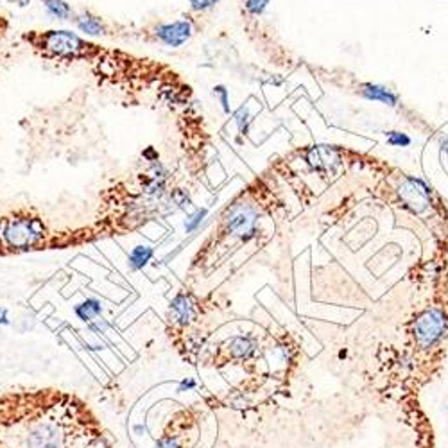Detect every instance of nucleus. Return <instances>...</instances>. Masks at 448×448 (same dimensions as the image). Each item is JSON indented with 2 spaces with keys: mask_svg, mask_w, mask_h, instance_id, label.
<instances>
[{
  "mask_svg": "<svg viewBox=\"0 0 448 448\" xmlns=\"http://www.w3.org/2000/svg\"><path fill=\"white\" fill-rule=\"evenodd\" d=\"M104 427L88 402L56 387L0 391V448H92Z\"/></svg>",
  "mask_w": 448,
  "mask_h": 448,
  "instance_id": "f257e3e1",
  "label": "nucleus"
},
{
  "mask_svg": "<svg viewBox=\"0 0 448 448\" xmlns=\"http://www.w3.org/2000/svg\"><path fill=\"white\" fill-rule=\"evenodd\" d=\"M27 41L34 45V49L41 51L45 58L65 59V61H76V59H86L96 52V45L88 44L72 31H45V33L26 34Z\"/></svg>",
  "mask_w": 448,
  "mask_h": 448,
  "instance_id": "f03ea898",
  "label": "nucleus"
},
{
  "mask_svg": "<svg viewBox=\"0 0 448 448\" xmlns=\"http://www.w3.org/2000/svg\"><path fill=\"white\" fill-rule=\"evenodd\" d=\"M47 237L44 220L31 215H16L6 219L0 230V239L6 253H26L38 250Z\"/></svg>",
  "mask_w": 448,
  "mask_h": 448,
  "instance_id": "7ed1b4c3",
  "label": "nucleus"
},
{
  "mask_svg": "<svg viewBox=\"0 0 448 448\" xmlns=\"http://www.w3.org/2000/svg\"><path fill=\"white\" fill-rule=\"evenodd\" d=\"M447 332V316L443 310L432 309L423 312L414 323V335L416 341L423 348L436 345Z\"/></svg>",
  "mask_w": 448,
  "mask_h": 448,
  "instance_id": "20e7f679",
  "label": "nucleus"
},
{
  "mask_svg": "<svg viewBox=\"0 0 448 448\" xmlns=\"http://www.w3.org/2000/svg\"><path fill=\"white\" fill-rule=\"evenodd\" d=\"M255 220H257V210L251 205H235L226 213V226L233 235L244 237L253 232Z\"/></svg>",
  "mask_w": 448,
  "mask_h": 448,
  "instance_id": "39448f33",
  "label": "nucleus"
},
{
  "mask_svg": "<svg viewBox=\"0 0 448 448\" xmlns=\"http://www.w3.org/2000/svg\"><path fill=\"white\" fill-rule=\"evenodd\" d=\"M400 195L404 199L405 206L414 213L423 212L429 206L430 190L422 180H414V178L405 180V183L400 188Z\"/></svg>",
  "mask_w": 448,
  "mask_h": 448,
  "instance_id": "423d86ee",
  "label": "nucleus"
},
{
  "mask_svg": "<svg viewBox=\"0 0 448 448\" xmlns=\"http://www.w3.org/2000/svg\"><path fill=\"white\" fill-rule=\"evenodd\" d=\"M192 36V24L188 20H176L156 27V38L167 47H181Z\"/></svg>",
  "mask_w": 448,
  "mask_h": 448,
  "instance_id": "0eeeda50",
  "label": "nucleus"
},
{
  "mask_svg": "<svg viewBox=\"0 0 448 448\" xmlns=\"http://www.w3.org/2000/svg\"><path fill=\"white\" fill-rule=\"evenodd\" d=\"M195 314H198V303H195L192 294L180 292L174 296L173 303H170V321L174 325L187 327L194 321Z\"/></svg>",
  "mask_w": 448,
  "mask_h": 448,
  "instance_id": "6e6552de",
  "label": "nucleus"
},
{
  "mask_svg": "<svg viewBox=\"0 0 448 448\" xmlns=\"http://www.w3.org/2000/svg\"><path fill=\"white\" fill-rule=\"evenodd\" d=\"M103 312L104 305L99 297H86V300H83L81 303L73 307V314L78 316V320H81L86 325L103 317Z\"/></svg>",
  "mask_w": 448,
  "mask_h": 448,
  "instance_id": "1a4fd4ad",
  "label": "nucleus"
},
{
  "mask_svg": "<svg viewBox=\"0 0 448 448\" xmlns=\"http://www.w3.org/2000/svg\"><path fill=\"white\" fill-rule=\"evenodd\" d=\"M155 257V250L151 246H143V244H138V246L133 248L128 255V265L131 271H142L151 258Z\"/></svg>",
  "mask_w": 448,
  "mask_h": 448,
  "instance_id": "9d476101",
  "label": "nucleus"
},
{
  "mask_svg": "<svg viewBox=\"0 0 448 448\" xmlns=\"http://www.w3.org/2000/svg\"><path fill=\"white\" fill-rule=\"evenodd\" d=\"M76 27H78L83 34H86V36H101V34L106 33L104 24L101 22L97 16L90 15V13L79 15L78 19H76Z\"/></svg>",
  "mask_w": 448,
  "mask_h": 448,
  "instance_id": "9b49d317",
  "label": "nucleus"
},
{
  "mask_svg": "<svg viewBox=\"0 0 448 448\" xmlns=\"http://www.w3.org/2000/svg\"><path fill=\"white\" fill-rule=\"evenodd\" d=\"M362 96L371 101H380V103H384V104H390V106H397V101H398L397 96H394L391 90H387L386 86H380V85H364Z\"/></svg>",
  "mask_w": 448,
  "mask_h": 448,
  "instance_id": "f8f14e48",
  "label": "nucleus"
},
{
  "mask_svg": "<svg viewBox=\"0 0 448 448\" xmlns=\"http://www.w3.org/2000/svg\"><path fill=\"white\" fill-rule=\"evenodd\" d=\"M44 6L47 15L56 20H68L72 16V8L65 0H44Z\"/></svg>",
  "mask_w": 448,
  "mask_h": 448,
  "instance_id": "ddd939ff",
  "label": "nucleus"
},
{
  "mask_svg": "<svg viewBox=\"0 0 448 448\" xmlns=\"http://www.w3.org/2000/svg\"><path fill=\"white\" fill-rule=\"evenodd\" d=\"M230 352L235 359H248L255 352L253 337H235L230 342Z\"/></svg>",
  "mask_w": 448,
  "mask_h": 448,
  "instance_id": "4468645a",
  "label": "nucleus"
},
{
  "mask_svg": "<svg viewBox=\"0 0 448 448\" xmlns=\"http://www.w3.org/2000/svg\"><path fill=\"white\" fill-rule=\"evenodd\" d=\"M206 213H208V210L206 208H198L194 213H190V215L187 217V220H185V230H187V233H192L194 230L199 228V224L203 223Z\"/></svg>",
  "mask_w": 448,
  "mask_h": 448,
  "instance_id": "2eb2a0df",
  "label": "nucleus"
},
{
  "mask_svg": "<svg viewBox=\"0 0 448 448\" xmlns=\"http://www.w3.org/2000/svg\"><path fill=\"white\" fill-rule=\"evenodd\" d=\"M269 0H246V9L251 15H260L268 8Z\"/></svg>",
  "mask_w": 448,
  "mask_h": 448,
  "instance_id": "dca6fc26",
  "label": "nucleus"
},
{
  "mask_svg": "<svg viewBox=\"0 0 448 448\" xmlns=\"http://www.w3.org/2000/svg\"><path fill=\"white\" fill-rule=\"evenodd\" d=\"M387 142H390L391 146H409V143H411V138H409L407 135H404V133L391 131L390 135H387Z\"/></svg>",
  "mask_w": 448,
  "mask_h": 448,
  "instance_id": "f3484780",
  "label": "nucleus"
},
{
  "mask_svg": "<svg viewBox=\"0 0 448 448\" xmlns=\"http://www.w3.org/2000/svg\"><path fill=\"white\" fill-rule=\"evenodd\" d=\"M192 6V9L195 11H205V9H210L212 6H215L219 0H188Z\"/></svg>",
  "mask_w": 448,
  "mask_h": 448,
  "instance_id": "a211bd4d",
  "label": "nucleus"
},
{
  "mask_svg": "<svg viewBox=\"0 0 448 448\" xmlns=\"http://www.w3.org/2000/svg\"><path fill=\"white\" fill-rule=\"evenodd\" d=\"M194 387H195L194 379H185L178 384V391H180V393H185V391H188V390H194Z\"/></svg>",
  "mask_w": 448,
  "mask_h": 448,
  "instance_id": "6ab92c4d",
  "label": "nucleus"
},
{
  "mask_svg": "<svg viewBox=\"0 0 448 448\" xmlns=\"http://www.w3.org/2000/svg\"><path fill=\"white\" fill-rule=\"evenodd\" d=\"M215 93H219V96H220V103H223L224 111H230V108H228V96H226V90H224V86H217Z\"/></svg>",
  "mask_w": 448,
  "mask_h": 448,
  "instance_id": "aec40b11",
  "label": "nucleus"
},
{
  "mask_svg": "<svg viewBox=\"0 0 448 448\" xmlns=\"http://www.w3.org/2000/svg\"><path fill=\"white\" fill-rule=\"evenodd\" d=\"M142 155H143V158L149 160V162H158V153H156L155 149H153V147H147V149L142 153Z\"/></svg>",
  "mask_w": 448,
  "mask_h": 448,
  "instance_id": "412c9836",
  "label": "nucleus"
},
{
  "mask_svg": "<svg viewBox=\"0 0 448 448\" xmlns=\"http://www.w3.org/2000/svg\"><path fill=\"white\" fill-rule=\"evenodd\" d=\"M0 325H2V327L9 325V312L6 307H0Z\"/></svg>",
  "mask_w": 448,
  "mask_h": 448,
  "instance_id": "4be33fe9",
  "label": "nucleus"
},
{
  "mask_svg": "<svg viewBox=\"0 0 448 448\" xmlns=\"http://www.w3.org/2000/svg\"><path fill=\"white\" fill-rule=\"evenodd\" d=\"M0 230H2V223H0ZM0 255H8L4 250V244H2V239H0Z\"/></svg>",
  "mask_w": 448,
  "mask_h": 448,
  "instance_id": "5701e85b",
  "label": "nucleus"
},
{
  "mask_svg": "<svg viewBox=\"0 0 448 448\" xmlns=\"http://www.w3.org/2000/svg\"><path fill=\"white\" fill-rule=\"evenodd\" d=\"M99 448H111V444H110V443H108V441H106V439H104V441H101Z\"/></svg>",
  "mask_w": 448,
  "mask_h": 448,
  "instance_id": "b1692460",
  "label": "nucleus"
},
{
  "mask_svg": "<svg viewBox=\"0 0 448 448\" xmlns=\"http://www.w3.org/2000/svg\"><path fill=\"white\" fill-rule=\"evenodd\" d=\"M443 151L448 155V136H447V138H444V142H443Z\"/></svg>",
  "mask_w": 448,
  "mask_h": 448,
  "instance_id": "393cba45",
  "label": "nucleus"
},
{
  "mask_svg": "<svg viewBox=\"0 0 448 448\" xmlns=\"http://www.w3.org/2000/svg\"><path fill=\"white\" fill-rule=\"evenodd\" d=\"M0 22H2V19H0Z\"/></svg>",
  "mask_w": 448,
  "mask_h": 448,
  "instance_id": "a878e982",
  "label": "nucleus"
}]
</instances>
